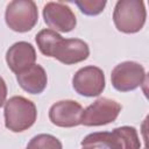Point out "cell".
I'll use <instances>...</instances> for the list:
<instances>
[{
    "label": "cell",
    "instance_id": "3957f363",
    "mask_svg": "<svg viewBox=\"0 0 149 149\" xmlns=\"http://www.w3.org/2000/svg\"><path fill=\"white\" fill-rule=\"evenodd\" d=\"M5 20L7 26L17 33L31 30L38 20L37 6L31 0H14L7 5Z\"/></svg>",
    "mask_w": 149,
    "mask_h": 149
},
{
    "label": "cell",
    "instance_id": "30bf717a",
    "mask_svg": "<svg viewBox=\"0 0 149 149\" xmlns=\"http://www.w3.org/2000/svg\"><path fill=\"white\" fill-rule=\"evenodd\" d=\"M36 51L34 47L24 41L16 42L6 52V62L14 73H20L35 64Z\"/></svg>",
    "mask_w": 149,
    "mask_h": 149
},
{
    "label": "cell",
    "instance_id": "4fadbf2b",
    "mask_svg": "<svg viewBox=\"0 0 149 149\" xmlns=\"http://www.w3.org/2000/svg\"><path fill=\"white\" fill-rule=\"evenodd\" d=\"M61 38H62V36L57 31H55L52 29H43L40 33H37L35 40H36V43H37L40 51L44 56L51 57L52 51H54L57 42Z\"/></svg>",
    "mask_w": 149,
    "mask_h": 149
},
{
    "label": "cell",
    "instance_id": "ac0fdd59",
    "mask_svg": "<svg viewBox=\"0 0 149 149\" xmlns=\"http://www.w3.org/2000/svg\"><path fill=\"white\" fill-rule=\"evenodd\" d=\"M144 149H147V148H144Z\"/></svg>",
    "mask_w": 149,
    "mask_h": 149
},
{
    "label": "cell",
    "instance_id": "8992f818",
    "mask_svg": "<svg viewBox=\"0 0 149 149\" xmlns=\"http://www.w3.org/2000/svg\"><path fill=\"white\" fill-rule=\"evenodd\" d=\"M72 86L80 95L97 97L105 88V74L98 66L88 65L81 68L74 73Z\"/></svg>",
    "mask_w": 149,
    "mask_h": 149
},
{
    "label": "cell",
    "instance_id": "e0dca14e",
    "mask_svg": "<svg viewBox=\"0 0 149 149\" xmlns=\"http://www.w3.org/2000/svg\"><path fill=\"white\" fill-rule=\"evenodd\" d=\"M6 97H7V86L3 78L0 76V107L6 102Z\"/></svg>",
    "mask_w": 149,
    "mask_h": 149
},
{
    "label": "cell",
    "instance_id": "2e32d148",
    "mask_svg": "<svg viewBox=\"0 0 149 149\" xmlns=\"http://www.w3.org/2000/svg\"><path fill=\"white\" fill-rule=\"evenodd\" d=\"M76 5L78 6L81 13H84L85 15L93 16V15L100 14L104 10L106 6V1L104 0H80V1H76Z\"/></svg>",
    "mask_w": 149,
    "mask_h": 149
},
{
    "label": "cell",
    "instance_id": "5b68a950",
    "mask_svg": "<svg viewBox=\"0 0 149 149\" xmlns=\"http://www.w3.org/2000/svg\"><path fill=\"white\" fill-rule=\"evenodd\" d=\"M121 112V105L108 98H99L92 105L83 109L80 125L102 126L113 122Z\"/></svg>",
    "mask_w": 149,
    "mask_h": 149
},
{
    "label": "cell",
    "instance_id": "5bb4252c",
    "mask_svg": "<svg viewBox=\"0 0 149 149\" xmlns=\"http://www.w3.org/2000/svg\"><path fill=\"white\" fill-rule=\"evenodd\" d=\"M27 149H62V143L54 135L38 134L29 141Z\"/></svg>",
    "mask_w": 149,
    "mask_h": 149
},
{
    "label": "cell",
    "instance_id": "ba28073f",
    "mask_svg": "<svg viewBox=\"0 0 149 149\" xmlns=\"http://www.w3.org/2000/svg\"><path fill=\"white\" fill-rule=\"evenodd\" d=\"M90 55V49L86 42L79 38H61L51 57L56 58L63 64L70 65L85 61Z\"/></svg>",
    "mask_w": 149,
    "mask_h": 149
},
{
    "label": "cell",
    "instance_id": "8fae6325",
    "mask_svg": "<svg viewBox=\"0 0 149 149\" xmlns=\"http://www.w3.org/2000/svg\"><path fill=\"white\" fill-rule=\"evenodd\" d=\"M16 80L26 92L31 94H38L42 93L47 87L48 77L45 70L41 65L34 64L24 71L17 73Z\"/></svg>",
    "mask_w": 149,
    "mask_h": 149
},
{
    "label": "cell",
    "instance_id": "9c48e42d",
    "mask_svg": "<svg viewBox=\"0 0 149 149\" xmlns=\"http://www.w3.org/2000/svg\"><path fill=\"white\" fill-rule=\"evenodd\" d=\"M83 107L80 104L73 100H61L54 104L49 109L50 121L64 128H71L80 125V116Z\"/></svg>",
    "mask_w": 149,
    "mask_h": 149
},
{
    "label": "cell",
    "instance_id": "6da1fadb",
    "mask_svg": "<svg viewBox=\"0 0 149 149\" xmlns=\"http://www.w3.org/2000/svg\"><path fill=\"white\" fill-rule=\"evenodd\" d=\"M5 126L14 133L30 128L37 116V109L33 101L24 97L15 95L5 102Z\"/></svg>",
    "mask_w": 149,
    "mask_h": 149
},
{
    "label": "cell",
    "instance_id": "7a4b0ae2",
    "mask_svg": "<svg viewBox=\"0 0 149 149\" xmlns=\"http://www.w3.org/2000/svg\"><path fill=\"white\" fill-rule=\"evenodd\" d=\"M147 12L144 2L141 0H120L116 2L113 12V21L118 30L133 34L137 33L144 26Z\"/></svg>",
    "mask_w": 149,
    "mask_h": 149
},
{
    "label": "cell",
    "instance_id": "52a82bcc",
    "mask_svg": "<svg viewBox=\"0 0 149 149\" xmlns=\"http://www.w3.org/2000/svg\"><path fill=\"white\" fill-rule=\"evenodd\" d=\"M43 19L48 27L55 31L69 33L77 24L74 13L63 2H48L43 7Z\"/></svg>",
    "mask_w": 149,
    "mask_h": 149
},
{
    "label": "cell",
    "instance_id": "9a60e30c",
    "mask_svg": "<svg viewBox=\"0 0 149 149\" xmlns=\"http://www.w3.org/2000/svg\"><path fill=\"white\" fill-rule=\"evenodd\" d=\"M114 132L121 137L125 149H140L141 143L139 140L137 132L134 127L122 126V127L115 128Z\"/></svg>",
    "mask_w": 149,
    "mask_h": 149
},
{
    "label": "cell",
    "instance_id": "277c9868",
    "mask_svg": "<svg viewBox=\"0 0 149 149\" xmlns=\"http://www.w3.org/2000/svg\"><path fill=\"white\" fill-rule=\"evenodd\" d=\"M146 79L144 68L136 62L127 61L118 64L111 74V81L115 90L128 92L137 88Z\"/></svg>",
    "mask_w": 149,
    "mask_h": 149
},
{
    "label": "cell",
    "instance_id": "7c38bea8",
    "mask_svg": "<svg viewBox=\"0 0 149 149\" xmlns=\"http://www.w3.org/2000/svg\"><path fill=\"white\" fill-rule=\"evenodd\" d=\"M83 149H125L121 137L113 130L88 134L81 141Z\"/></svg>",
    "mask_w": 149,
    "mask_h": 149
}]
</instances>
